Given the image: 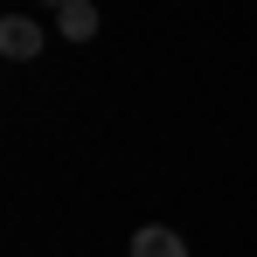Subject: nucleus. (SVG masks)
<instances>
[{
    "instance_id": "f257e3e1",
    "label": "nucleus",
    "mask_w": 257,
    "mask_h": 257,
    "mask_svg": "<svg viewBox=\"0 0 257 257\" xmlns=\"http://www.w3.org/2000/svg\"><path fill=\"white\" fill-rule=\"evenodd\" d=\"M0 56H7V63H28V56H42V21H28V14H7V21H0Z\"/></svg>"
},
{
    "instance_id": "f03ea898",
    "label": "nucleus",
    "mask_w": 257,
    "mask_h": 257,
    "mask_svg": "<svg viewBox=\"0 0 257 257\" xmlns=\"http://www.w3.org/2000/svg\"><path fill=\"white\" fill-rule=\"evenodd\" d=\"M132 257H188V243L167 222H146V229H132Z\"/></svg>"
},
{
    "instance_id": "7ed1b4c3",
    "label": "nucleus",
    "mask_w": 257,
    "mask_h": 257,
    "mask_svg": "<svg viewBox=\"0 0 257 257\" xmlns=\"http://www.w3.org/2000/svg\"><path fill=\"white\" fill-rule=\"evenodd\" d=\"M56 28H63L70 42H90V35H97V7H90V0H63V7H56Z\"/></svg>"
},
{
    "instance_id": "20e7f679",
    "label": "nucleus",
    "mask_w": 257,
    "mask_h": 257,
    "mask_svg": "<svg viewBox=\"0 0 257 257\" xmlns=\"http://www.w3.org/2000/svg\"><path fill=\"white\" fill-rule=\"evenodd\" d=\"M49 7H63V0H49Z\"/></svg>"
}]
</instances>
